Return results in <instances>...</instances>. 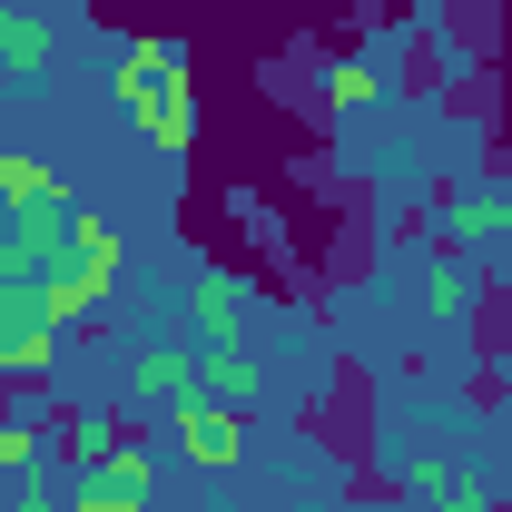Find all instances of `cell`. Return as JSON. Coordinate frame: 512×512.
<instances>
[{"label": "cell", "instance_id": "cell-1", "mask_svg": "<svg viewBox=\"0 0 512 512\" xmlns=\"http://www.w3.org/2000/svg\"><path fill=\"white\" fill-rule=\"evenodd\" d=\"M119 109L158 158H188L197 148V60H188V40H128L119 50Z\"/></svg>", "mask_w": 512, "mask_h": 512}, {"label": "cell", "instance_id": "cell-2", "mask_svg": "<svg viewBox=\"0 0 512 512\" xmlns=\"http://www.w3.org/2000/svg\"><path fill=\"white\" fill-rule=\"evenodd\" d=\"M119 266H128V237L109 227V217H79V227H69V247L50 256L30 286H40L50 325H79V316H99V296L119 286Z\"/></svg>", "mask_w": 512, "mask_h": 512}, {"label": "cell", "instance_id": "cell-3", "mask_svg": "<svg viewBox=\"0 0 512 512\" xmlns=\"http://www.w3.org/2000/svg\"><path fill=\"white\" fill-rule=\"evenodd\" d=\"M148 493H158V463H148V444H109V453H89L79 473H69V493L60 512H148Z\"/></svg>", "mask_w": 512, "mask_h": 512}, {"label": "cell", "instance_id": "cell-4", "mask_svg": "<svg viewBox=\"0 0 512 512\" xmlns=\"http://www.w3.org/2000/svg\"><path fill=\"white\" fill-rule=\"evenodd\" d=\"M50 365H60V325L40 306V286H30V276H0V375L40 384Z\"/></svg>", "mask_w": 512, "mask_h": 512}, {"label": "cell", "instance_id": "cell-5", "mask_svg": "<svg viewBox=\"0 0 512 512\" xmlns=\"http://www.w3.org/2000/svg\"><path fill=\"white\" fill-rule=\"evenodd\" d=\"M168 424H178V453H188L197 473H237V463H247V424H237V404L188 394V404H168Z\"/></svg>", "mask_w": 512, "mask_h": 512}, {"label": "cell", "instance_id": "cell-6", "mask_svg": "<svg viewBox=\"0 0 512 512\" xmlns=\"http://www.w3.org/2000/svg\"><path fill=\"white\" fill-rule=\"evenodd\" d=\"M50 207H69V178L40 148H0V217H50Z\"/></svg>", "mask_w": 512, "mask_h": 512}, {"label": "cell", "instance_id": "cell-7", "mask_svg": "<svg viewBox=\"0 0 512 512\" xmlns=\"http://www.w3.org/2000/svg\"><path fill=\"white\" fill-rule=\"evenodd\" d=\"M444 237H453V256H473V266H483V256L512 237V197H503V188H463V197L444 207Z\"/></svg>", "mask_w": 512, "mask_h": 512}, {"label": "cell", "instance_id": "cell-8", "mask_svg": "<svg viewBox=\"0 0 512 512\" xmlns=\"http://www.w3.org/2000/svg\"><path fill=\"white\" fill-rule=\"evenodd\" d=\"M128 394H138V404H188L197 394V355L188 345H138V355H128Z\"/></svg>", "mask_w": 512, "mask_h": 512}, {"label": "cell", "instance_id": "cell-9", "mask_svg": "<svg viewBox=\"0 0 512 512\" xmlns=\"http://www.w3.org/2000/svg\"><path fill=\"white\" fill-rule=\"evenodd\" d=\"M188 316H197V345H237V276L227 266H207L188 286Z\"/></svg>", "mask_w": 512, "mask_h": 512}, {"label": "cell", "instance_id": "cell-10", "mask_svg": "<svg viewBox=\"0 0 512 512\" xmlns=\"http://www.w3.org/2000/svg\"><path fill=\"white\" fill-rule=\"evenodd\" d=\"M50 20L40 10H20V0H0V69H50Z\"/></svg>", "mask_w": 512, "mask_h": 512}, {"label": "cell", "instance_id": "cell-11", "mask_svg": "<svg viewBox=\"0 0 512 512\" xmlns=\"http://www.w3.org/2000/svg\"><path fill=\"white\" fill-rule=\"evenodd\" d=\"M424 316L434 325L473 316V256H434V266H424Z\"/></svg>", "mask_w": 512, "mask_h": 512}, {"label": "cell", "instance_id": "cell-12", "mask_svg": "<svg viewBox=\"0 0 512 512\" xmlns=\"http://www.w3.org/2000/svg\"><path fill=\"white\" fill-rule=\"evenodd\" d=\"M197 394H207V404H247L256 394V355L247 345H207V355H197Z\"/></svg>", "mask_w": 512, "mask_h": 512}, {"label": "cell", "instance_id": "cell-13", "mask_svg": "<svg viewBox=\"0 0 512 512\" xmlns=\"http://www.w3.org/2000/svg\"><path fill=\"white\" fill-rule=\"evenodd\" d=\"M316 89L335 99V109H375V99H384V69H375V60H325Z\"/></svg>", "mask_w": 512, "mask_h": 512}, {"label": "cell", "instance_id": "cell-14", "mask_svg": "<svg viewBox=\"0 0 512 512\" xmlns=\"http://www.w3.org/2000/svg\"><path fill=\"white\" fill-rule=\"evenodd\" d=\"M109 444H119V424H109L99 404H79V414H69V453L89 463V453H109Z\"/></svg>", "mask_w": 512, "mask_h": 512}, {"label": "cell", "instance_id": "cell-15", "mask_svg": "<svg viewBox=\"0 0 512 512\" xmlns=\"http://www.w3.org/2000/svg\"><path fill=\"white\" fill-rule=\"evenodd\" d=\"M0 473H40V424H0Z\"/></svg>", "mask_w": 512, "mask_h": 512}, {"label": "cell", "instance_id": "cell-16", "mask_svg": "<svg viewBox=\"0 0 512 512\" xmlns=\"http://www.w3.org/2000/svg\"><path fill=\"white\" fill-rule=\"evenodd\" d=\"M0 276H30V247H20V227L0 217Z\"/></svg>", "mask_w": 512, "mask_h": 512}, {"label": "cell", "instance_id": "cell-17", "mask_svg": "<svg viewBox=\"0 0 512 512\" xmlns=\"http://www.w3.org/2000/svg\"><path fill=\"white\" fill-rule=\"evenodd\" d=\"M434 512H493V493H483V483H453V493H444Z\"/></svg>", "mask_w": 512, "mask_h": 512}]
</instances>
